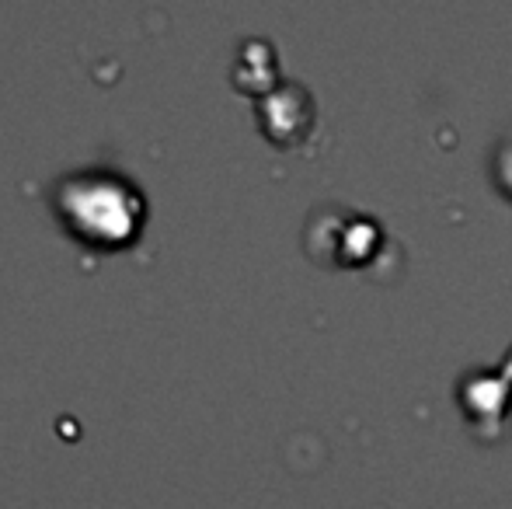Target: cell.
<instances>
[{"label": "cell", "instance_id": "obj_1", "mask_svg": "<svg viewBox=\"0 0 512 509\" xmlns=\"http://www.w3.org/2000/svg\"><path fill=\"white\" fill-rule=\"evenodd\" d=\"M46 203L60 227L84 248L119 252L133 245L147 220V196L140 182L115 164H81L56 175Z\"/></svg>", "mask_w": 512, "mask_h": 509}]
</instances>
